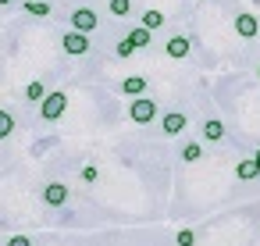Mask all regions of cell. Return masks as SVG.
<instances>
[{
    "instance_id": "obj_1",
    "label": "cell",
    "mask_w": 260,
    "mask_h": 246,
    "mask_svg": "<svg viewBox=\"0 0 260 246\" xmlns=\"http://www.w3.org/2000/svg\"><path fill=\"white\" fill-rule=\"evenodd\" d=\"M64 107H68V97L57 89V93H47L43 100H40V114L47 118V121H57L61 114H64Z\"/></svg>"
},
{
    "instance_id": "obj_2",
    "label": "cell",
    "mask_w": 260,
    "mask_h": 246,
    "mask_svg": "<svg viewBox=\"0 0 260 246\" xmlns=\"http://www.w3.org/2000/svg\"><path fill=\"white\" fill-rule=\"evenodd\" d=\"M61 47H64V54H75V57H82V54H89V33H79V29H72V33H64Z\"/></svg>"
},
{
    "instance_id": "obj_3",
    "label": "cell",
    "mask_w": 260,
    "mask_h": 246,
    "mask_svg": "<svg viewBox=\"0 0 260 246\" xmlns=\"http://www.w3.org/2000/svg\"><path fill=\"white\" fill-rule=\"evenodd\" d=\"M128 118H132L136 125H146V121H153V118H157V104H153V100H146V97H136V104L128 107Z\"/></svg>"
},
{
    "instance_id": "obj_4",
    "label": "cell",
    "mask_w": 260,
    "mask_h": 246,
    "mask_svg": "<svg viewBox=\"0 0 260 246\" xmlns=\"http://www.w3.org/2000/svg\"><path fill=\"white\" fill-rule=\"evenodd\" d=\"M96 25H100V18H96L93 8H79V11L72 15V29H79V33H93Z\"/></svg>"
},
{
    "instance_id": "obj_5",
    "label": "cell",
    "mask_w": 260,
    "mask_h": 246,
    "mask_svg": "<svg viewBox=\"0 0 260 246\" xmlns=\"http://www.w3.org/2000/svg\"><path fill=\"white\" fill-rule=\"evenodd\" d=\"M189 47H192V43H189V36H171V40H168V47H164V54H168V57H175V61H182V57H189Z\"/></svg>"
},
{
    "instance_id": "obj_6",
    "label": "cell",
    "mask_w": 260,
    "mask_h": 246,
    "mask_svg": "<svg viewBox=\"0 0 260 246\" xmlns=\"http://www.w3.org/2000/svg\"><path fill=\"white\" fill-rule=\"evenodd\" d=\"M43 200H47L50 207H64V203H68V186H61V182H50V186L43 189Z\"/></svg>"
},
{
    "instance_id": "obj_7",
    "label": "cell",
    "mask_w": 260,
    "mask_h": 246,
    "mask_svg": "<svg viewBox=\"0 0 260 246\" xmlns=\"http://www.w3.org/2000/svg\"><path fill=\"white\" fill-rule=\"evenodd\" d=\"M160 125H164L168 136H178V132L185 129V114H182V111H168V114L160 118Z\"/></svg>"
},
{
    "instance_id": "obj_8",
    "label": "cell",
    "mask_w": 260,
    "mask_h": 246,
    "mask_svg": "<svg viewBox=\"0 0 260 246\" xmlns=\"http://www.w3.org/2000/svg\"><path fill=\"white\" fill-rule=\"evenodd\" d=\"M256 29H260V25H256V18H253V15H239V18H235V33H239L242 40H253V36H256Z\"/></svg>"
},
{
    "instance_id": "obj_9",
    "label": "cell",
    "mask_w": 260,
    "mask_h": 246,
    "mask_svg": "<svg viewBox=\"0 0 260 246\" xmlns=\"http://www.w3.org/2000/svg\"><path fill=\"white\" fill-rule=\"evenodd\" d=\"M235 175H239L242 182H249V178H256V175H260V164H256V157H249V161H239V168H235Z\"/></svg>"
},
{
    "instance_id": "obj_10",
    "label": "cell",
    "mask_w": 260,
    "mask_h": 246,
    "mask_svg": "<svg viewBox=\"0 0 260 246\" xmlns=\"http://www.w3.org/2000/svg\"><path fill=\"white\" fill-rule=\"evenodd\" d=\"M121 89H125L128 97H143V89H146V79H143V75H128V79L121 82Z\"/></svg>"
},
{
    "instance_id": "obj_11",
    "label": "cell",
    "mask_w": 260,
    "mask_h": 246,
    "mask_svg": "<svg viewBox=\"0 0 260 246\" xmlns=\"http://www.w3.org/2000/svg\"><path fill=\"white\" fill-rule=\"evenodd\" d=\"M203 139H210V143H221V139H224V125H221L217 118H210V121L203 125Z\"/></svg>"
},
{
    "instance_id": "obj_12",
    "label": "cell",
    "mask_w": 260,
    "mask_h": 246,
    "mask_svg": "<svg viewBox=\"0 0 260 246\" xmlns=\"http://www.w3.org/2000/svg\"><path fill=\"white\" fill-rule=\"evenodd\" d=\"M128 40L136 43V50H146V47H150V29H146V25H139V29H132V33H128Z\"/></svg>"
},
{
    "instance_id": "obj_13",
    "label": "cell",
    "mask_w": 260,
    "mask_h": 246,
    "mask_svg": "<svg viewBox=\"0 0 260 246\" xmlns=\"http://www.w3.org/2000/svg\"><path fill=\"white\" fill-rule=\"evenodd\" d=\"M15 132V118H11V111H0V139H8Z\"/></svg>"
},
{
    "instance_id": "obj_14",
    "label": "cell",
    "mask_w": 260,
    "mask_h": 246,
    "mask_svg": "<svg viewBox=\"0 0 260 246\" xmlns=\"http://www.w3.org/2000/svg\"><path fill=\"white\" fill-rule=\"evenodd\" d=\"M25 11H29V15H36V18H47V15H50V4H43V0H29Z\"/></svg>"
},
{
    "instance_id": "obj_15",
    "label": "cell",
    "mask_w": 260,
    "mask_h": 246,
    "mask_svg": "<svg viewBox=\"0 0 260 246\" xmlns=\"http://www.w3.org/2000/svg\"><path fill=\"white\" fill-rule=\"evenodd\" d=\"M143 25L153 33V29H160V25H164V15H160V11H146V15H143Z\"/></svg>"
},
{
    "instance_id": "obj_16",
    "label": "cell",
    "mask_w": 260,
    "mask_h": 246,
    "mask_svg": "<svg viewBox=\"0 0 260 246\" xmlns=\"http://www.w3.org/2000/svg\"><path fill=\"white\" fill-rule=\"evenodd\" d=\"M128 11H132V0H111V15L114 18H125Z\"/></svg>"
},
{
    "instance_id": "obj_17",
    "label": "cell",
    "mask_w": 260,
    "mask_h": 246,
    "mask_svg": "<svg viewBox=\"0 0 260 246\" xmlns=\"http://www.w3.org/2000/svg\"><path fill=\"white\" fill-rule=\"evenodd\" d=\"M25 97H29V100H43V97H47V86H43V82H29V86H25Z\"/></svg>"
},
{
    "instance_id": "obj_18",
    "label": "cell",
    "mask_w": 260,
    "mask_h": 246,
    "mask_svg": "<svg viewBox=\"0 0 260 246\" xmlns=\"http://www.w3.org/2000/svg\"><path fill=\"white\" fill-rule=\"evenodd\" d=\"M200 157H203L200 143H185V150H182V161H200Z\"/></svg>"
},
{
    "instance_id": "obj_19",
    "label": "cell",
    "mask_w": 260,
    "mask_h": 246,
    "mask_svg": "<svg viewBox=\"0 0 260 246\" xmlns=\"http://www.w3.org/2000/svg\"><path fill=\"white\" fill-rule=\"evenodd\" d=\"M114 54H118V57H132V54H136V43H132V40H121V43L114 47Z\"/></svg>"
},
{
    "instance_id": "obj_20",
    "label": "cell",
    "mask_w": 260,
    "mask_h": 246,
    "mask_svg": "<svg viewBox=\"0 0 260 246\" xmlns=\"http://www.w3.org/2000/svg\"><path fill=\"white\" fill-rule=\"evenodd\" d=\"M192 242H196V235H192L189 228H182V232H178V246H192Z\"/></svg>"
},
{
    "instance_id": "obj_21",
    "label": "cell",
    "mask_w": 260,
    "mask_h": 246,
    "mask_svg": "<svg viewBox=\"0 0 260 246\" xmlns=\"http://www.w3.org/2000/svg\"><path fill=\"white\" fill-rule=\"evenodd\" d=\"M96 175H100V171H96L93 164H86V168H82V182H96Z\"/></svg>"
},
{
    "instance_id": "obj_22",
    "label": "cell",
    "mask_w": 260,
    "mask_h": 246,
    "mask_svg": "<svg viewBox=\"0 0 260 246\" xmlns=\"http://www.w3.org/2000/svg\"><path fill=\"white\" fill-rule=\"evenodd\" d=\"M8 246H32V242H29V235H11Z\"/></svg>"
},
{
    "instance_id": "obj_23",
    "label": "cell",
    "mask_w": 260,
    "mask_h": 246,
    "mask_svg": "<svg viewBox=\"0 0 260 246\" xmlns=\"http://www.w3.org/2000/svg\"><path fill=\"white\" fill-rule=\"evenodd\" d=\"M256 164H260V150H256Z\"/></svg>"
},
{
    "instance_id": "obj_24",
    "label": "cell",
    "mask_w": 260,
    "mask_h": 246,
    "mask_svg": "<svg viewBox=\"0 0 260 246\" xmlns=\"http://www.w3.org/2000/svg\"><path fill=\"white\" fill-rule=\"evenodd\" d=\"M0 4H11V0H0Z\"/></svg>"
}]
</instances>
